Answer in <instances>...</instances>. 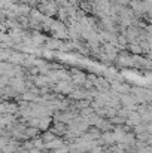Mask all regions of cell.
Returning <instances> with one entry per match:
<instances>
[{
    "instance_id": "obj_1",
    "label": "cell",
    "mask_w": 152,
    "mask_h": 153,
    "mask_svg": "<svg viewBox=\"0 0 152 153\" xmlns=\"http://www.w3.org/2000/svg\"><path fill=\"white\" fill-rule=\"evenodd\" d=\"M40 10H42L45 15H54V13L57 12V6H55V3L45 1L43 4H40Z\"/></svg>"
}]
</instances>
